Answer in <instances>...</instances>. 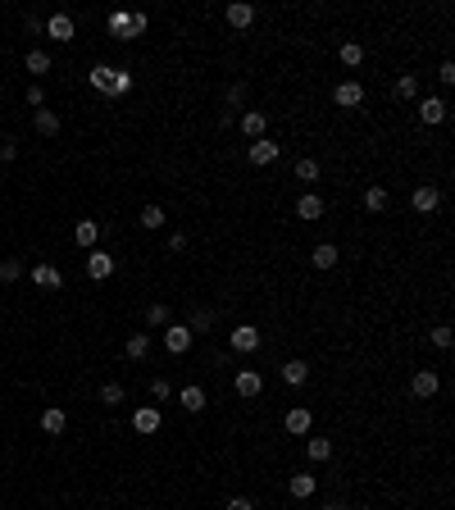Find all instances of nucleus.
<instances>
[{
  "label": "nucleus",
  "mask_w": 455,
  "mask_h": 510,
  "mask_svg": "<svg viewBox=\"0 0 455 510\" xmlns=\"http://www.w3.org/2000/svg\"><path fill=\"white\" fill-rule=\"evenodd\" d=\"M333 101H337V110H360V105H364V87L355 78H346V82L333 87Z\"/></svg>",
  "instance_id": "f257e3e1"
},
{
  "label": "nucleus",
  "mask_w": 455,
  "mask_h": 510,
  "mask_svg": "<svg viewBox=\"0 0 455 510\" xmlns=\"http://www.w3.org/2000/svg\"><path fill=\"white\" fill-rule=\"evenodd\" d=\"M191 342H196V338H191L187 324H169V329H164V351H169V355H187Z\"/></svg>",
  "instance_id": "f03ea898"
},
{
  "label": "nucleus",
  "mask_w": 455,
  "mask_h": 510,
  "mask_svg": "<svg viewBox=\"0 0 455 510\" xmlns=\"http://www.w3.org/2000/svg\"><path fill=\"white\" fill-rule=\"evenodd\" d=\"M278 155H283V146H278L274 137H259V141H250V146H246V160H250V165H259V169L274 165Z\"/></svg>",
  "instance_id": "7ed1b4c3"
},
{
  "label": "nucleus",
  "mask_w": 455,
  "mask_h": 510,
  "mask_svg": "<svg viewBox=\"0 0 455 510\" xmlns=\"http://www.w3.org/2000/svg\"><path fill=\"white\" fill-rule=\"evenodd\" d=\"M228 346L237 355H250V351H259V329H250V324H241V329H232L228 333Z\"/></svg>",
  "instance_id": "20e7f679"
},
{
  "label": "nucleus",
  "mask_w": 455,
  "mask_h": 510,
  "mask_svg": "<svg viewBox=\"0 0 455 510\" xmlns=\"http://www.w3.org/2000/svg\"><path fill=\"white\" fill-rule=\"evenodd\" d=\"M410 392H414V397H423V401L437 397V392H442V374H437V369H419V374L410 378Z\"/></svg>",
  "instance_id": "39448f33"
},
{
  "label": "nucleus",
  "mask_w": 455,
  "mask_h": 510,
  "mask_svg": "<svg viewBox=\"0 0 455 510\" xmlns=\"http://www.w3.org/2000/svg\"><path fill=\"white\" fill-rule=\"evenodd\" d=\"M46 37H51V42H64V46H69L73 37H77V23H73L69 14H51V18H46Z\"/></svg>",
  "instance_id": "423d86ee"
},
{
  "label": "nucleus",
  "mask_w": 455,
  "mask_h": 510,
  "mask_svg": "<svg viewBox=\"0 0 455 510\" xmlns=\"http://www.w3.org/2000/svg\"><path fill=\"white\" fill-rule=\"evenodd\" d=\"M110 274H114V255H105L101 246H96V251H86V278H96V283H105Z\"/></svg>",
  "instance_id": "0eeeda50"
},
{
  "label": "nucleus",
  "mask_w": 455,
  "mask_h": 510,
  "mask_svg": "<svg viewBox=\"0 0 455 510\" xmlns=\"http://www.w3.org/2000/svg\"><path fill=\"white\" fill-rule=\"evenodd\" d=\"M410 205L419 210V215H432V210L442 205V191L432 187V182H423V187H414V196H410Z\"/></svg>",
  "instance_id": "6e6552de"
},
{
  "label": "nucleus",
  "mask_w": 455,
  "mask_h": 510,
  "mask_svg": "<svg viewBox=\"0 0 455 510\" xmlns=\"http://www.w3.org/2000/svg\"><path fill=\"white\" fill-rule=\"evenodd\" d=\"M237 128H241V137H246V141H259V137H264V128H269V119L259 110H246L237 119Z\"/></svg>",
  "instance_id": "1a4fd4ad"
},
{
  "label": "nucleus",
  "mask_w": 455,
  "mask_h": 510,
  "mask_svg": "<svg viewBox=\"0 0 455 510\" xmlns=\"http://www.w3.org/2000/svg\"><path fill=\"white\" fill-rule=\"evenodd\" d=\"M178 406L182 410H191V415H200V410L210 406V397H205V388H196V383H187V388L178 392Z\"/></svg>",
  "instance_id": "9d476101"
},
{
  "label": "nucleus",
  "mask_w": 455,
  "mask_h": 510,
  "mask_svg": "<svg viewBox=\"0 0 455 510\" xmlns=\"http://www.w3.org/2000/svg\"><path fill=\"white\" fill-rule=\"evenodd\" d=\"M232 388H237V397H259V392H264V378H259L255 369H241L237 378H232Z\"/></svg>",
  "instance_id": "9b49d317"
},
{
  "label": "nucleus",
  "mask_w": 455,
  "mask_h": 510,
  "mask_svg": "<svg viewBox=\"0 0 455 510\" xmlns=\"http://www.w3.org/2000/svg\"><path fill=\"white\" fill-rule=\"evenodd\" d=\"M110 37L114 42H132V9H114L110 14Z\"/></svg>",
  "instance_id": "f8f14e48"
},
{
  "label": "nucleus",
  "mask_w": 455,
  "mask_h": 510,
  "mask_svg": "<svg viewBox=\"0 0 455 510\" xmlns=\"http://www.w3.org/2000/svg\"><path fill=\"white\" fill-rule=\"evenodd\" d=\"M419 119L428 123V128H432V123H442V119H447V101H442V96H428V101H419Z\"/></svg>",
  "instance_id": "ddd939ff"
},
{
  "label": "nucleus",
  "mask_w": 455,
  "mask_h": 510,
  "mask_svg": "<svg viewBox=\"0 0 455 510\" xmlns=\"http://www.w3.org/2000/svg\"><path fill=\"white\" fill-rule=\"evenodd\" d=\"M296 219H323V196H319V191H305V196L296 200Z\"/></svg>",
  "instance_id": "4468645a"
},
{
  "label": "nucleus",
  "mask_w": 455,
  "mask_h": 510,
  "mask_svg": "<svg viewBox=\"0 0 455 510\" xmlns=\"http://www.w3.org/2000/svg\"><path fill=\"white\" fill-rule=\"evenodd\" d=\"M73 237H77V246L96 251V242H101V224H96V219H82V224L73 228Z\"/></svg>",
  "instance_id": "2eb2a0df"
},
{
  "label": "nucleus",
  "mask_w": 455,
  "mask_h": 510,
  "mask_svg": "<svg viewBox=\"0 0 455 510\" xmlns=\"http://www.w3.org/2000/svg\"><path fill=\"white\" fill-rule=\"evenodd\" d=\"M32 283L41 287V292H55L64 278H60V269H55V264H37V269H32Z\"/></svg>",
  "instance_id": "dca6fc26"
},
{
  "label": "nucleus",
  "mask_w": 455,
  "mask_h": 510,
  "mask_svg": "<svg viewBox=\"0 0 455 510\" xmlns=\"http://www.w3.org/2000/svg\"><path fill=\"white\" fill-rule=\"evenodd\" d=\"M228 23L237 27V32H246V27L255 23V5H241V0H237V5H228Z\"/></svg>",
  "instance_id": "f3484780"
},
{
  "label": "nucleus",
  "mask_w": 455,
  "mask_h": 510,
  "mask_svg": "<svg viewBox=\"0 0 455 510\" xmlns=\"http://www.w3.org/2000/svg\"><path fill=\"white\" fill-rule=\"evenodd\" d=\"M314 487H319V478H314V474H292L287 492H292L296 502H305V497H314Z\"/></svg>",
  "instance_id": "a211bd4d"
},
{
  "label": "nucleus",
  "mask_w": 455,
  "mask_h": 510,
  "mask_svg": "<svg viewBox=\"0 0 455 510\" xmlns=\"http://www.w3.org/2000/svg\"><path fill=\"white\" fill-rule=\"evenodd\" d=\"M309 424H314V419H309V410H305V406L287 410V419H283V428H287V433H296V438H301V433H309Z\"/></svg>",
  "instance_id": "6ab92c4d"
},
{
  "label": "nucleus",
  "mask_w": 455,
  "mask_h": 510,
  "mask_svg": "<svg viewBox=\"0 0 455 510\" xmlns=\"http://www.w3.org/2000/svg\"><path fill=\"white\" fill-rule=\"evenodd\" d=\"M132 428H137V433H160V410H155V406H141L137 415H132Z\"/></svg>",
  "instance_id": "aec40b11"
},
{
  "label": "nucleus",
  "mask_w": 455,
  "mask_h": 510,
  "mask_svg": "<svg viewBox=\"0 0 455 510\" xmlns=\"http://www.w3.org/2000/svg\"><path fill=\"white\" fill-rule=\"evenodd\" d=\"M387 205H392V191L387 187H369L364 191V210H369V215H383Z\"/></svg>",
  "instance_id": "412c9836"
},
{
  "label": "nucleus",
  "mask_w": 455,
  "mask_h": 510,
  "mask_svg": "<svg viewBox=\"0 0 455 510\" xmlns=\"http://www.w3.org/2000/svg\"><path fill=\"white\" fill-rule=\"evenodd\" d=\"M305 378H309V364L305 360H287L283 364V383H287V388H301Z\"/></svg>",
  "instance_id": "4be33fe9"
},
{
  "label": "nucleus",
  "mask_w": 455,
  "mask_h": 510,
  "mask_svg": "<svg viewBox=\"0 0 455 510\" xmlns=\"http://www.w3.org/2000/svg\"><path fill=\"white\" fill-rule=\"evenodd\" d=\"M309 260H314V269H333L337 260H342V251H337L333 242H319V246H314V255H309Z\"/></svg>",
  "instance_id": "5701e85b"
},
{
  "label": "nucleus",
  "mask_w": 455,
  "mask_h": 510,
  "mask_svg": "<svg viewBox=\"0 0 455 510\" xmlns=\"http://www.w3.org/2000/svg\"><path fill=\"white\" fill-rule=\"evenodd\" d=\"M37 132H41V137H60V114L55 110H37Z\"/></svg>",
  "instance_id": "b1692460"
},
{
  "label": "nucleus",
  "mask_w": 455,
  "mask_h": 510,
  "mask_svg": "<svg viewBox=\"0 0 455 510\" xmlns=\"http://www.w3.org/2000/svg\"><path fill=\"white\" fill-rule=\"evenodd\" d=\"M305 456L314 460V465H323V460H333V442H328V438H309L305 442Z\"/></svg>",
  "instance_id": "393cba45"
},
{
  "label": "nucleus",
  "mask_w": 455,
  "mask_h": 510,
  "mask_svg": "<svg viewBox=\"0 0 455 510\" xmlns=\"http://www.w3.org/2000/svg\"><path fill=\"white\" fill-rule=\"evenodd\" d=\"M64 424H69V415H64L60 406H51V410H46V415H41V428L51 433V438H60V433H64Z\"/></svg>",
  "instance_id": "a878e982"
},
{
  "label": "nucleus",
  "mask_w": 455,
  "mask_h": 510,
  "mask_svg": "<svg viewBox=\"0 0 455 510\" xmlns=\"http://www.w3.org/2000/svg\"><path fill=\"white\" fill-rule=\"evenodd\" d=\"M123 351H128V360H146V355H150V338H146V333H132Z\"/></svg>",
  "instance_id": "bb28decb"
},
{
  "label": "nucleus",
  "mask_w": 455,
  "mask_h": 510,
  "mask_svg": "<svg viewBox=\"0 0 455 510\" xmlns=\"http://www.w3.org/2000/svg\"><path fill=\"white\" fill-rule=\"evenodd\" d=\"M132 91V73L128 69H114L110 73V91H105V96H128Z\"/></svg>",
  "instance_id": "cd10ccee"
},
{
  "label": "nucleus",
  "mask_w": 455,
  "mask_h": 510,
  "mask_svg": "<svg viewBox=\"0 0 455 510\" xmlns=\"http://www.w3.org/2000/svg\"><path fill=\"white\" fill-rule=\"evenodd\" d=\"M146 324H150V329H169V324H173L169 305H160V301H155V305H146Z\"/></svg>",
  "instance_id": "c85d7f7f"
},
{
  "label": "nucleus",
  "mask_w": 455,
  "mask_h": 510,
  "mask_svg": "<svg viewBox=\"0 0 455 510\" xmlns=\"http://www.w3.org/2000/svg\"><path fill=\"white\" fill-rule=\"evenodd\" d=\"M18 278H23V260H18V255L0 260V283H18Z\"/></svg>",
  "instance_id": "c756f323"
},
{
  "label": "nucleus",
  "mask_w": 455,
  "mask_h": 510,
  "mask_svg": "<svg viewBox=\"0 0 455 510\" xmlns=\"http://www.w3.org/2000/svg\"><path fill=\"white\" fill-rule=\"evenodd\" d=\"M110 73H114V69H110V64H96V69H91V73H86V82H91V87H96V91H101V96H105V91H110Z\"/></svg>",
  "instance_id": "7c9ffc66"
},
{
  "label": "nucleus",
  "mask_w": 455,
  "mask_h": 510,
  "mask_svg": "<svg viewBox=\"0 0 455 510\" xmlns=\"http://www.w3.org/2000/svg\"><path fill=\"white\" fill-rule=\"evenodd\" d=\"M342 64H346V69H360V64H364V46L360 42H346L342 46Z\"/></svg>",
  "instance_id": "2f4dec72"
},
{
  "label": "nucleus",
  "mask_w": 455,
  "mask_h": 510,
  "mask_svg": "<svg viewBox=\"0 0 455 510\" xmlns=\"http://www.w3.org/2000/svg\"><path fill=\"white\" fill-rule=\"evenodd\" d=\"M210 324H214V310H191V319H187L191 338H196V333H210Z\"/></svg>",
  "instance_id": "473e14b6"
},
{
  "label": "nucleus",
  "mask_w": 455,
  "mask_h": 510,
  "mask_svg": "<svg viewBox=\"0 0 455 510\" xmlns=\"http://www.w3.org/2000/svg\"><path fill=\"white\" fill-rule=\"evenodd\" d=\"M164 224H169V215H164L160 205H146V210H141V228H150V233H155V228H164Z\"/></svg>",
  "instance_id": "72a5a7b5"
},
{
  "label": "nucleus",
  "mask_w": 455,
  "mask_h": 510,
  "mask_svg": "<svg viewBox=\"0 0 455 510\" xmlns=\"http://www.w3.org/2000/svg\"><path fill=\"white\" fill-rule=\"evenodd\" d=\"M27 73H51V55H46V51H27Z\"/></svg>",
  "instance_id": "f704fd0d"
},
{
  "label": "nucleus",
  "mask_w": 455,
  "mask_h": 510,
  "mask_svg": "<svg viewBox=\"0 0 455 510\" xmlns=\"http://www.w3.org/2000/svg\"><path fill=\"white\" fill-rule=\"evenodd\" d=\"M296 178H301V182H319V160H296Z\"/></svg>",
  "instance_id": "c9c22d12"
},
{
  "label": "nucleus",
  "mask_w": 455,
  "mask_h": 510,
  "mask_svg": "<svg viewBox=\"0 0 455 510\" xmlns=\"http://www.w3.org/2000/svg\"><path fill=\"white\" fill-rule=\"evenodd\" d=\"M123 401V383H105L101 388V406H119Z\"/></svg>",
  "instance_id": "e433bc0d"
},
{
  "label": "nucleus",
  "mask_w": 455,
  "mask_h": 510,
  "mask_svg": "<svg viewBox=\"0 0 455 510\" xmlns=\"http://www.w3.org/2000/svg\"><path fill=\"white\" fill-rule=\"evenodd\" d=\"M396 96H401V101H414V96H419V82H414L410 73H405V78L396 82Z\"/></svg>",
  "instance_id": "4c0bfd02"
},
{
  "label": "nucleus",
  "mask_w": 455,
  "mask_h": 510,
  "mask_svg": "<svg viewBox=\"0 0 455 510\" xmlns=\"http://www.w3.org/2000/svg\"><path fill=\"white\" fill-rule=\"evenodd\" d=\"M241 101H246V82H232L228 87V110H237Z\"/></svg>",
  "instance_id": "58836bf2"
},
{
  "label": "nucleus",
  "mask_w": 455,
  "mask_h": 510,
  "mask_svg": "<svg viewBox=\"0 0 455 510\" xmlns=\"http://www.w3.org/2000/svg\"><path fill=\"white\" fill-rule=\"evenodd\" d=\"M150 397H155V401H169V397H173L169 378H155V383H150Z\"/></svg>",
  "instance_id": "ea45409f"
},
{
  "label": "nucleus",
  "mask_w": 455,
  "mask_h": 510,
  "mask_svg": "<svg viewBox=\"0 0 455 510\" xmlns=\"http://www.w3.org/2000/svg\"><path fill=\"white\" fill-rule=\"evenodd\" d=\"M432 346H442V351L451 346V329H447V324H437V329H432Z\"/></svg>",
  "instance_id": "a19ab883"
},
{
  "label": "nucleus",
  "mask_w": 455,
  "mask_h": 510,
  "mask_svg": "<svg viewBox=\"0 0 455 510\" xmlns=\"http://www.w3.org/2000/svg\"><path fill=\"white\" fill-rule=\"evenodd\" d=\"M437 78H442V87H455V64H451V60H442Z\"/></svg>",
  "instance_id": "79ce46f5"
},
{
  "label": "nucleus",
  "mask_w": 455,
  "mask_h": 510,
  "mask_svg": "<svg viewBox=\"0 0 455 510\" xmlns=\"http://www.w3.org/2000/svg\"><path fill=\"white\" fill-rule=\"evenodd\" d=\"M18 155V141L14 137H5V141H0V160H5V165H9V160H14Z\"/></svg>",
  "instance_id": "37998d69"
},
{
  "label": "nucleus",
  "mask_w": 455,
  "mask_h": 510,
  "mask_svg": "<svg viewBox=\"0 0 455 510\" xmlns=\"http://www.w3.org/2000/svg\"><path fill=\"white\" fill-rule=\"evenodd\" d=\"M27 105H32V110H41V105H46V91H41V87H27Z\"/></svg>",
  "instance_id": "c03bdc74"
},
{
  "label": "nucleus",
  "mask_w": 455,
  "mask_h": 510,
  "mask_svg": "<svg viewBox=\"0 0 455 510\" xmlns=\"http://www.w3.org/2000/svg\"><path fill=\"white\" fill-rule=\"evenodd\" d=\"M224 510H255V502H250V497H232Z\"/></svg>",
  "instance_id": "a18cd8bd"
},
{
  "label": "nucleus",
  "mask_w": 455,
  "mask_h": 510,
  "mask_svg": "<svg viewBox=\"0 0 455 510\" xmlns=\"http://www.w3.org/2000/svg\"><path fill=\"white\" fill-rule=\"evenodd\" d=\"M146 27H150V18H146V14H132V37H141Z\"/></svg>",
  "instance_id": "49530a36"
},
{
  "label": "nucleus",
  "mask_w": 455,
  "mask_h": 510,
  "mask_svg": "<svg viewBox=\"0 0 455 510\" xmlns=\"http://www.w3.org/2000/svg\"><path fill=\"white\" fill-rule=\"evenodd\" d=\"M169 251H187V233H173L169 237Z\"/></svg>",
  "instance_id": "de8ad7c7"
},
{
  "label": "nucleus",
  "mask_w": 455,
  "mask_h": 510,
  "mask_svg": "<svg viewBox=\"0 0 455 510\" xmlns=\"http://www.w3.org/2000/svg\"><path fill=\"white\" fill-rule=\"evenodd\" d=\"M323 510H351V506H342V502H328Z\"/></svg>",
  "instance_id": "09e8293b"
}]
</instances>
